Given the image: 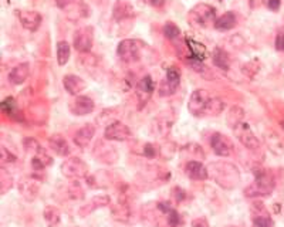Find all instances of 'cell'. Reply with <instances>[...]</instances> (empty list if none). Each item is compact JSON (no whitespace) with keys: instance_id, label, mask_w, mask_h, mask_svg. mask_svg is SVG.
<instances>
[{"instance_id":"1","label":"cell","mask_w":284,"mask_h":227,"mask_svg":"<svg viewBox=\"0 0 284 227\" xmlns=\"http://www.w3.org/2000/svg\"><path fill=\"white\" fill-rule=\"evenodd\" d=\"M255 182L244 190V195L247 198L269 196L273 187H274V179L270 175V172L261 169V168H257V169H255Z\"/></svg>"},{"instance_id":"2","label":"cell","mask_w":284,"mask_h":227,"mask_svg":"<svg viewBox=\"0 0 284 227\" xmlns=\"http://www.w3.org/2000/svg\"><path fill=\"white\" fill-rule=\"evenodd\" d=\"M220 169H214V166H209L212 178L223 187H235L239 182V172L235 166L229 163H217Z\"/></svg>"},{"instance_id":"3","label":"cell","mask_w":284,"mask_h":227,"mask_svg":"<svg viewBox=\"0 0 284 227\" xmlns=\"http://www.w3.org/2000/svg\"><path fill=\"white\" fill-rule=\"evenodd\" d=\"M189 20L192 22V24L195 26H200V27H208L211 24L216 23V12L214 7L209 6V4H198L196 7H193L189 13Z\"/></svg>"},{"instance_id":"4","label":"cell","mask_w":284,"mask_h":227,"mask_svg":"<svg viewBox=\"0 0 284 227\" xmlns=\"http://www.w3.org/2000/svg\"><path fill=\"white\" fill-rule=\"evenodd\" d=\"M212 99V97L209 95L208 91L205 90H195L189 98V102H188V110L189 113L195 116H199V115H203L206 114V110H208V105H209V101Z\"/></svg>"},{"instance_id":"5","label":"cell","mask_w":284,"mask_h":227,"mask_svg":"<svg viewBox=\"0 0 284 227\" xmlns=\"http://www.w3.org/2000/svg\"><path fill=\"white\" fill-rule=\"evenodd\" d=\"M61 172L67 178H85L88 173V166L80 158H70L63 162Z\"/></svg>"},{"instance_id":"6","label":"cell","mask_w":284,"mask_h":227,"mask_svg":"<svg viewBox=\"0 0 284 227\" xmlns=\"http://www.w3.org/2000/svg\"><path fill=\"white\" fill-rule=\"evenodd\" d=\"M117 53L125 63H132L140 58V44L135 40H122L118 44Z\"/></svg>"},{"instance_id":"7","label":"cell","mask_w":284,"mask_h":227,"mask_svg":"<svg viewBox=\"0 0 284 227\" xmlns=\"http://www.w3.org/2000/svg\"><path fill=\"white\" fill-rule=\"evenodd\" d=\"M104 136L105 139L108 141H118V142H124L128 141L131 138V129L119 122V121H115L113 124H110L108 127L105 128V132H104Z\"/></svg>"},{"instance_id":"8","label":"cell","mask_w":284,"mask_h":227,"mask_svg":"<svg viewBox=\"0 0 284 227\" xmlns=\"http://www.w3.org/2000/svg\"><path fill=\"white\" fill-rule=\"evenodd\" d=\"M233 132L236 135V138L249 149H257L259 148V141L255 136V134L252 132L250 127L244 122H240L239 125L233 128Z\"/></svg>"},{"instance_id":"9","label":"cell","mask_w":284,"mask_h":227,"mask_svg":"<svg viewBox=\"0 0 284 227\" xmlns=\"http://www.w3.org/2000/svg\"><path fill=\"white\" fill-rule=\"evenodd\" d=\"M181 83V72L175 67H169L166 70V78L161 84V95H172Z\"/></svg>"},{"instance_id":"10","label":"cell","mask_w":284,"mask_h":227,"mask_svg":"<svg viewBox=\"0 0 284 227\" xmlns=\"http://www.w3.org/2000/svg\"><path fill=\"white\" fill-rule=\"evenodd\" d=\"M74 47L81 53L90 51L93 47V28L83 27L77 30L74 34Z\"/></svg>"},{"instance_id":"11","label":"cell","mask_w":284,"mask_h":227,"mask_svg":"<svg viewBox=\"0 0 284 227\" xmlns=\"http://www.w3.org/2000/svg\"><path fill=\"white\" fill-rule=\"evenodd\" d=\"M211 145H212L213 152L217 156H229L233 151V145L230 139L223 134H213L211 138Z\"/></svg>"},{"instance_id":"12","label":"cell","mask_w":284,"mask_h":227,"mask_svg":"<svg viewBox=\"0 0 284 227\" xmlns=\"http://www.w3.org/2000/svg\"><path fill=\"white\" fill-rule=\"evenodd\" d=\"M154 88H155V84H154V80L151 75H145L142 78L141 81L137 85V97H138V101H140V107H143L146 104V101L151 98L152 92H154Z\"/></svg>"},{"instance_id":"13","label":"cell","mask_w":284,"mask_h":227,"mask_svg":"<svg viewBox=\"0 0 284 227\" xmlns=\"http://www.w3.org/2000/svg\"><path fill=\"white\" fill-rule=\"evenodd\" d=\"M94 110V102L93 99L85 97V95H80V97H75L72 102H70V111L77 116H81V115H88V114L93 113Z\"/></svg>"},{"instance_id":"14","label":"cell","mask_w":284,"mask_h":227,"mask_svg":"<svg viewBox=\"0 0 284 227\" xmlns=\"http://www.w3.org/2000/svg\"><path fill=\"white\" fill-rule=\"evenodd\" d=\"M19 19L23 27L27 28L30 31H36L42 23V16L34 10H22L19 13Z\"/></svg>"},{"instance_id":"15","label":"cell","mask_w":284,"mask_h":227,"mask_svg":"<svg viewBox=\"0 0 284 227\" xmlns=\"http://www.w3.org/2000/svg\"><path fill=\"white\" fill-rule=\"evenodd\" d=\"M185 169H186V175L190 179H193V181H205L209 176L208 169L200 162H198V160H189L186 163Z\"/></svg>"},{"instance_id":"16","label":"cell","mask_w":284,"mask_h":227,"mask_svg":"<svg viewBox=\"0 0 284 227\" xmlns=\"http://www.w3.org/2000/svg\"><path fill=\"white\" fill-rule=\"evenodd\" d=\"M95 134V127L93 124H85L84 127L80 128L74 135V143L80 148H85Z\"/></svg>"},{"instance_id":"17","label":"cell","mask_w":284,"mask_h":227,"mask_svg":"<svg viewBox=\"0 0 284 227\" xmlns=\"http://www.w3.org/2000/svg\"><path fill=\"white\" fill-rule=\"evenodd\" d=\"M63 84H64V88L72 95H78L81 91H84L85 88L84 80L80 78L78 75H72V74H69V75L64 77Z\"/></svg>"},{"instance_id":"18","label":"cell","mask_w":284,"mask_h":227,"mask_svg":"<svg viewBox=\"0 0 284 227\" xmlns=\"http://www.w3.org/2000/svg\"><path fill=\"white\" fill-rule=\"evenodd\" d=\"M28 77V64L27 63H22L17 67H14L13 70L9 74V80L12 84H23Z\"/></svg>"},{"instance_id":"19","label":"cell","mask_w":284,"mask_h":227,"mask_svg":"<svg viewBox=\"0 0 284 227\" xmlns=\"http://www.w3.org/2000/svg\"><path fill=\"white\" fill-rule=\"evenodd\" d=\"M186 44H188V48H189V53H190V58L192 60H199V61L205 60L206 47L202 43L193 40L192 37H186Z\"/></svg>"},{"instance_id":"20","label":"cell","mask_w":284,"mask_h":227,"mask_svg":"<svg viewBox=\"0 0 284 227\" xmlns=\"http://www.w3.org/2000/svg\"><path fill=\"white\" fill-rule=\"evenodd\" d=\"M158 209L166 216V222L170 227H176L181 222V217L178 212L170 206V203L168 202H162V203H158Z\"/></svg>"},{"instance_id":"21","label":"cell","mask_w":284,"mask_h":227,"mask_svg":"<svg viewBox=\"0 0 284 227\" xmlns=\"http://www.w3.org/2000/svg\"><path fill=\"white\" fill-rule=\"evenodd\" d=\"M50 146H51V149L56 152L57 155L67 156L70 154V146H69L67 141L61 135H53L50 138Z\"/></svg>"},{"instance_id":"22","label":"cell","mask_w":284,"mask_h":227,"mask_svg":"<svg viewBox=\"0 0 284 227\" xmlns=\"http://www.w3.org/2000/svg\"><path fill=\"white\" fill-rule=\"evenodd\" d=\"M236 26V16L233 12H227L222 17H219L214 23V28L219 31H227Z\"/></svg>"},{"instance_id":"23","label":"cell","mask_w":284,"mask_h":227,"mask_svg":"<svg viewBox=\"0 0 284 227\" xmlns=\"http://www.w3.org/2000/svg\"><path fill=\"white\" fill-rule=\"evenodd\" d=\"M132 12H134L132 10V6L129 3H127V1H124V0L117 1L115 6H114V17L117 20H122V19L131 17Z\"/></svg>"},{"instance_id":"24","label":"cell","mask_w":284,"mask_h":227,"mask_svg":"<svg viewBox=\"0 0 284 227\" xmlns=\"http://www.w3.org/2000/svg\"><path fill=\"white\" fill-rule=\"evenodd\" d=\"M212 61L213 64L222 70H229L230 67V61H229V57H227L226 51L222 50V48H216L212 54Z\"/></svg>"},{"instance_id":"25","label":"cell","mask_w":284,"mask_h":227,"mask_svg":"<svg viewBox=\"0 0 284 227\" xmlns=\"http://www.w3.org/2000/svg\"><path fill=\"white\" fill-rule=\"evenodd\" d=\"M70 58V44L67 42H60L57 44V61L58 66L67 64Z\"/></svg>"},{"instance_id":"26","label":"cell","mask_w":284,"mask_h":227,"mask_svg":"<svg viewBox=\"0 0 284 227\" xmlns=\"http://www.w3.org/2000/svg\"><path fill=\"white\" fill-rule=\"evenodd\" d=\"M110 203V198H107V196H98V198H94L93 200H90V203L88 204H85L84 207L80 210V214H88V213H91L95 207H102V206H107Z\"/></svg>"},{"instance_id":"27","label":"cell","mask_w":284,"mask_h":227,"mask_svg":"<svg viewBox=\"0 0 284 227\" xmlns=\"http://www.w3.org/2000/svg\"><path fill=\"white\" fill-rule=\"evenodd\" d=\"M243 116H244V111L241 108H237V107L232 108L229 111V114H227V124H229V127L235 128L236 125H239L240 122H243Z\"/></svg>"},{"instance_id":"28","label":"cell","mask_w":284,"mask_h":227,"mask_svg":"<svg viewBox=\"0 0 284 227\" xmlns=\"http://www.w3.org/2000/svg\"><path fill=\"white\" fill-rule=\"evenodd\" d=\"M44 219H46V222L48 223V226L50 227H54L60 223V214H58L57 209H54V207H47V209H46V212H44Z\"/></svg>"},{"instance_id":"29","label":"cell","mask_w":284,"mask_h":227,"mask_svg":"<svg viewBox=\"0 0 284 227\" xmlns=\"http://www.w3.org/2000/svg\"><path fill=\"white\" fill-rule=\"evenodd\" d=\"M225 108V104L217 98H212L209 101V105H208V110H206V114L209 115H217L223 111Z\"/></svg>"},{"instance_id":"30","label":"cell","mask_w":284,"mask_h":227,"mask_svg":"<svg viewBox=\"0 0 284 227\" xmlns=\"http://www.w3.org/2000/svg\"><path fill=\"white\" fill-rule=\"evenodd\" d=\"M253 227H274V222L267 214H261L253 219Z\"/></svg>"},{"instance_id":"31","label":"cell","mask_w":284,"mask_h":227,"mask_svg":"<svg viewBox=\"0 0 284 227\" xmlns=\"http://www.w3.org/2000/svg\"><path fill=\"white\" fill-rule=\"evenodd\" d=\"M1 110H3V113H6L9 116H13L14 114H16V110H17V107L14 104V99L12 97H7L6 99H3Z\"/></svg>"},{"instance_id":"32","label":"cell","mask_w":284,"mask_h":227,"mask_svg":"<svg viewBox=\"0 0 284 227\" xmlns=\"http://www.w3.org/2000/svg\"><path fill=\"white\" fill-rule=\"evenodd\" d=\"M164 34H165V37H168L170 40H173V39L179 37L181 30H179L178 26H175L173 23H166L165 27H164Z\"/></svg>"},{"instance_id":"33","label":"cell","mask_w":284,"mask_h":227,"mask_svg":"<svg viewBox=\"0 0 284 227\" xmlns=\"http://www.w3.org/2000/svg\"><path fill=\"white\" fill-rule=\"evenodd\" d=\"M276 48L279 51H284V31H280L276 37Z\"/></svg>"},{"instance_id":"34","label":"cell","mask_w":284,"mask_h":227,"mask_svg":"<svg viewBox=\"0 0 284 227\" xmlns=\"http://www.w3.org/2000/svg\"><path fill=\"white\" fill-rule=\"evenodd\" d=\"M143 155L146 158H154L155 156V146L151 145V143H146L145 148H143Z\"/></svg>"},{"instance_id":"35","label":"cell","mask_w":284,"mask_h":227,"mask_svg":"<svg viewBox=\"0 0 284 227\" xmlns=\"http://www.w3.org/2000/svg\"><path fill=\"white\" fill-rule=\"evenodd\" d=\"M192 227H209V225L203 217H199V219H195L192 222Z\"/></svg>"},{"instance_id":"36","label":"cell","mask_w":284,"mask_h":227,"mask_svg":"<svg viewBox=\"0 0 284 227\" xmlns=\"http://www.w3.org/2000/svg\"><path fill=\"white\" fill-rule=\"evenodd\" d=\"M56 3L60 9H67L70 4L74 3V0H56Z\"/></svg>"},{"instance_id":"37","label":"cell","mask_w":284,"mask_h":227,"mask_svg":"<svg viewBox=\"0 0 284 227\" xmlns=\"http://www.w3.org/2000/svg\"><path fill=\"white\" fill-rule=\"evenodd\" d=\"M267 7H269L270 10H279L280 0H267Z\"/></svg>"},{"instance_id":"38","label":"cell","mask_w":284,"mask_h":227,"mask_svg":"<svg viewBox=\"0 0 284 227\" xmlns=\"http://www.w3.org/2000/svg\"><path fill=\"white\" fill-rule=\"evenodd\" d=\"M148 4H151V6H154V7H161L164 3H165V0H145Z\"/></svg>"},{"instance_id":"39","label":"cell","mask_w":284,"mask_h":227,"mask_svg":"<svg viewBox=\"0 0 284 227\" xmlns=\"http://www.w3.org/2000/svg\"><path fill=\"white\" fill-rule=\"evenodd\" d=\"M173 192H175V198H178V200H182V199H185V195H184L185 192L182 190V189L176 187V189H175Z\"/></svg>"},{"instance_id":"40","label":"cell","mask_w":284,"mask_h":227,"mask_svg":"<svg viewBox=\"0 0 284 227\" xmlns=\"http://www.w3.org/2000/svg\"><path fill=\"white\" fill-rule=\"evenodd\" d=\"M283 128H284V124H283Z\"/></svg>"}]
</instances>
